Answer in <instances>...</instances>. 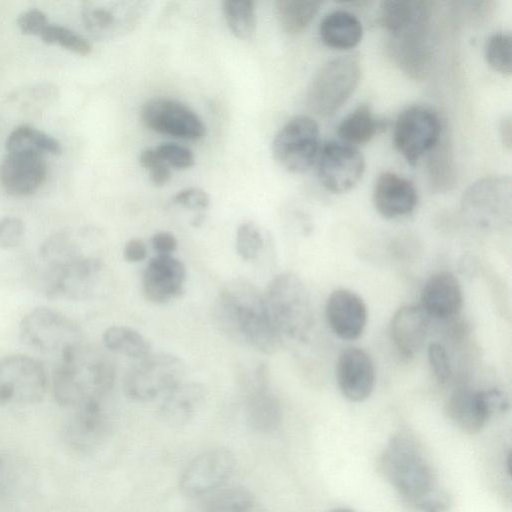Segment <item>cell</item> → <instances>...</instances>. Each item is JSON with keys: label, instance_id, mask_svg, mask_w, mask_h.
<instances>
[{"label": "cell", "instance_id": "6da1fadb", "mask_svg": "<svg viewBox=\"0 0 512 512\" xmlns=\"http://www.w3.org/2000/svg\"><path fill=\"white\" fill-rule=\"evenodd\" d=\"M219 330L231 340L264 354L282 348L269 317L263 292L244 279L228 282L214 303Z\"/></svg>", "mask_w": 512, "mask_h": 512}, {"label": "cell", "instance_id": "7a4b0ae2", "mask_svg": "<svg viewBox=\"0 0 512 512\" xmlns=\"http://www.w3.org/2000/svg\"><path fill=\"white\" fill-rule=\"evenodd\" d=\"M44 293L50 298L84 300L96 290L103 270L97 257L82 253L67 232L45 240L39 250Z\"/></svg>", "mask_w": 512, "mask_h": 512}, {"label": "cell", "instance_id": "3957f363", "mask_svg": "<svg viewBox=\"0 0 512 512\" xmlns=\"http://www.w3.org/2000/svg\"><path fill=\"white\" fill-rule=\"evenodd\" d=\"M379 469L397 493L420 512L444 493L437 487L436 473L421 442L408 430L391 436L380 456Z\"/></svg>", "mask_w": 512, "mask_h": 512}, {"label": "cell", "instance_id": "277c9868", "mask_svg": "<svg viewBox=\"0 0 512 512\" xmlns=\"http://www.w3.org/2000/svg\"><path fill=\"white\" fill-rule=\"evenodd\" d=\"M114 377V366L104 354L79 343L61 354L53 374V395L60 406L75 409L104 400Z\"/></svg>", "mask_w": 512, "mask_h": 512}, {"label": "cell", "instance_id": "5b68a950", "mask_svg": "<svg viewBox=\"0 0 512 512\" xmlns=\"http://www.w3.org/2000/svg\"><path fill=\"white\" fill-rule=\"evenodd\" d=\"M265 305L282 347L307 340L313 326L309 291L294 273L272 278L263 291Z\"/></svg>", "mask_w": 512, "mask_h": 512}, {"label": "cell", "instance_id": "8992f818", "mask_svg": "<svg viewBox=\"0 0 512 512\" xmlns=\"http://www.w3.org/2000/svg\"><path fill=\"white\" fill-rule=\"evenodd\" d=\"M360 64L351 55L333 58L323 64L312 77L306 95L309 109L328 117L338 111L356 89Z\"/></svg>", "mask_w": 512, "mask_h": 512}, {"label": "cell", "instance_id": "52a82bcc", "mask_svg": "<svg viewBox=\"0 0 512 512\" xmlns=\"http://www.w3.org/2000/svg\"><path fill=\"white\" fill-rule=\"evenodd\" d=\"M185 374V363L177 355L150 353L128 369L123 379V391L133 401H152L182 383Z\"/></svg>", "mask_w": 512, "mask_h": 512}, {"label": "cell", "instance_id": "ba28073f", "mask_svg": "<svg viewBox=\"0 0 512 512\" xmlns=\"http://www.w3.org/2000/svg\"><path fill=\"white\" fill-rule=\"evenodd\" d=\"M320 148L318 124L307 115L289 119L272 142L276 162L285 170L297 174L306 172L316 162Z\"/></svg>", "mask_w": 512, "mask_h": 512}, {"label": "cell", "instance_id": "9c48e42d", "mask_svg": "<svg viewBox=\"0 0 512 512\" xmlns=\"http://www.w3.org/2000/svg\"><path fill=\"white\" fill-rule=\"evenodd\" d=\"M22 342L43 353L62 354L80 343L78 326L66 315L47 307L28 312L19 324Z\"/></svg>", "mask_w": 512, "mask_h": 512}, {"label": "cell", "instance_id": "30bf717a", "mask_svg": "<svg viewBox=\"0 0 512 512\" xmlns=\"http://www.w3.org/2000/svg\"><path fill=\"white\" fill-rule=\"evenodd\" d=\"M442 124L439 116L425 106H411L397 117L394 144L405 160L416 165L421 157L431 152L441 141Z\"/></svg>", "mask_w": 512, "mask_h": 512}, {"label": "cell", "instance_id": "8fae6325", "mask_svg": "<svg viewBox=\"0 0 512 512\" xmlns=\"http://www.w3.org/2000/svg\"><path fill=\"white\" fill-rule=\"evenodd\" d=\"M507 407L508 400L500 390L459 387L449 395L445 414L461 431L476 434L494 414L503 412Z\"/></svg>", "mask_w": 512, "mask_h": 512}, {"label": "cell", "instance_id": "7c38bea8", "mask_svg": "<svg viewBox=\"0 0 512 512\" xmlns=\"http://www.w3.org/2000/svg\"><path fill=\"white\" fill-rule=\"evenodd\" d=\"M46 390V373L37 360L22 354L0 359V405L38 403Z\"/></svg>", "mask_w": 512, "mask_h": 512}, {"label": "cell", "instance_id": "4fadbf2b", "mask_svg": "<svg viewBox=\"0 0 512 512\" xmlns=\"http://www.w3.org/2000/svg\"><path fill=\"white\" fill-rule=\"evenodd\" d=\"M142 123L150 130L185 140L205 135V124L188 106L169 98H152L140 111Z\"/></svg>", "mask_w": 512, "mask_h": 512}, {"label": "cell", "instance_id": "5bb4252c", "mask_svg": "<svg viewBox=\"0 0 512 512\" xmlns=\"http://www.w3.org/2000/svg\"><path fill=\"white\" fill-rule=\"evenodd\" d=\"M317 174L323 187L332 193L352 189L362 178L365 160L354 146L343 142H328L320 148Z\"/></svg>", "mask_w": 512, "mask_h": 512}, {"label": "cell", "instance_id": "9a60e30c", "mask_svg": "<svg viewBox=\"0 0 512 512\" xmlns=\"http://www.w3.org/2000/svg\"><path fill=\"white\" fill-rule=\"evenodd\" d=\"M235 465L234 454L229 449H209L197 455L186 466L179 487L189 497L213 493L232 476Z\"/></svg>", "mask_w": 512, "mask_h": 512}, {"label": "cell", "instance_id": "2e32d148", "mask_svg": "<svg viewBox=\"0 0 512 512\" xmlns=\"http://www.w3.org/2000/svg\"><path fill=\"white\" fill-rule=\"evenodd\" d=\"M511 178L492 176L480 179L463 194L464 212L483 224L493 222L510 211Z\"/></svg>", "mask_w": 512, "mask_h": 512}, {"label": "cell", "instance_id": "e0dca14e", "mask_svg": "<svg viewBox=\"0 0 512 512\" xmlns=\"http://www.w3.org/2000/svg\"><path fill=\"white\" fill-rule=\"evenodd\" d=\"M142 10L140 2H86L82 19L94 37L108 39L133 30Z\"/></svg>", "mask_w": 512, "mask_h": 512}, {"label": "cell", "instance_id": "ac0fdd59", "mask_svg": "<svg viewBox=\"0 0 512 512\" xmlns=\"http://www.w3.org/2000/svg\"><path fill=\"white\" fill-rule=\"evenodd\" d=\"M336 380L341 394L351 402H362L374 390L376 373L372 358L363 349L347 347L338 356Z\"/></svg>", "mask_w": 512, "mask_h": 512}, {"label": "cell", "instance_id": "d6986e66", "mask_svg": "<svg viewBox=\"0 0 512 512\" xmlns=\"http://www.w3.org/2000/svg\"><path fill=\"white\" fill-rule=\"evenodd\" d=\"M186 268L172 255L153 257L142 275V291L146 300L165 304L179 297L184 290Z\"/></svg>", "mask_w": 512, "mask_h": 512}, {"label": "cell", "instance_id": "ffe728a7", "mask_svg": "<svg viewBox=\"0 0 512 512\" xmlns=\"http://www.w3.org/2000/svg\"><path fill=\"white\" fill-rule=\"evenodd\" d=\"M325 316L332 332L343 340H355L363 333L368 318L364 300L354 291L338 288L330 293Z\"/></svg>", "mask_w": 512, "mask_h": 512}, {"label": "cell", "instance_id": "44dd1931", "mask_svg": "<svg viewBox=\"0 0 512 512\" xmlns=\"http://www.w3.org/2000/svg\"><path fill=\"white\" fill-rule=\"evenodd\" d=\"M73 411L64 431L67 445L78 452H87L99 446L110 428L103 400L84 404Z\"/></svg>", "mask_w": 512, "mask_h": 512}, {"label": "cell", "instance_id": "7402d4cb", "mask_svg": "<svg viewBox=\"0 0 512 512\" xmlns=\"http://www.w3.org/2000/svg\"><path fill=\"white\" fill-rule=\"evenodd\" d=\"M47 177L43 156L26 153H8L0 162V185L11 196L33 194Z\"/></svg>", "mask_w": 512, "mask_h": 512}, {"label": "cell", "instance_id": "603a6c76", "mask_svg": "<svg viewBox=\"0 0 512 512\" xmlns=\"http://www.w3.org/2000/svg\"><path fill=\"white\" fill-rule=\"evenodd\" d=\"M373 205L384 218L394 219L411 213L418 201L417 190L406 178L393 173H381L374 184Z\"/></svg>", "mask_w": 512, "mask_h": 512}, {"label": "cell", "instance_id": "cb8c5ba5", "mask_svg": "<svg viewBox=\"0 0 512 512\" xmlns=\"http://www.w3.org/2000/svg\"><path fill=\"white\" fill-rule=\"evenodd\" d=\"M420 300V307L429 318L450 319L462 309L463 292L460 282L450 272H437L425 282Z\"/></svg>", "mask_w": 512, "mask_h": 512}, {"label": "cell", "instance_id": "d4e9b609", "mask_svg": "<svg viewBox=\"0 0 512 512\" xmlns=\"http://www.w3.org/2000/svg\"><path fill=\"white\" fill-rule=\"evenodd\" d=\"M430 318L420 305H404L392 316L390 337L397 351L413 357L423 347L429 331Z\"/></svg>", "mask_w": 512, "mask_h": 512}, {"label": "cell", "instance_id": "484cf974", "mask_svg": "<svg viewBox=\"0 0 512 512\" xmlns=\"http://www.w3.org/2000/svg\"><path fill=\"white\" fill-rule=\"evenodd\" d=\"M205 396L203 385L183 381L162 397L159 414L167 424L184 425L195 416Z\"/></svg>", "mask_w": 512, "mask_h": 512}, {"label": "cell", "instance_id": "4316f807", "mask_svg": "<svg viewBox=\"0 0 512 512\" xmlns=\"http://www.w3.org/2000/svg\"><path fill=\"white\" fill-rule=\"evenodd\" d=\"M322 42L336 50L351 49L359 44L363 35L360 20L345 10H334L325 15L319 26Z\"/></svg>", "mask_w": 512, "mask_h": 512}, {"label": "cell", "instance_id": "83f0119b", "mask_svg": "<svg viewBox=\"0 0 512 512\" xmlns=\"http://www.w3.org/2000/svg\"><path fill=\"white\" fill-rule=\"evenodd\" d=\"M282 406L269 387H253L245 403V418L248 426L259 433H270L282 421Z\"/></svg>", "mask_w": 512, "mask_h": 512}, {"label": "cell", "instance_id": "f1b7e54d", "mask_svg": "<svg viewBox=\"0 0 512 512\" xmlns=\"http://www.w3.org/2000/svg\"><path fill=\"white\" fill-rule=\"evenodd\" d=\"M385 127L368 104H360L339 124L337 134L341 142L354 146L369 142Z\"/></svg>", "mask_w": 512, "mask_h": 512}, {"label": "cell", "instance_id": "f546056e", "mask_svg": "<svg viewBox=\"0 0 512 512\" xmlns=\"http://www.w3.org/2000/svg\"><path fill=\"white\" fill-rule=\"evenodd\" d=\"M200 512H266V510L250 490L233 486L213 492Z\"/></svg>", "mask_w": 512, "mask_h": 512}, {"label": "cell", "instance_id": "4dcf8cb0", "mask_svg": "<svg viewBox=\"0 0 512 512\" xmlns=\"http://www.w3.org/2000/svg\"><path fill=\"white\" fill-rule=\"evenodd\" d=\"M6 149L8 153H26L41 155L60 154L61 145L52 136L29 125L15 128L7 137Z\"/></svg>", "mask_w": 512, "mask_h": 512}, {"label": "cell", "instance_id": "1f68e13d", "mask_svg": "<svg viewBox=\"0 0 512 512\" xmlns=\"http://www.w3.org/2000/svg\"><path fill=\"white\" fill-rule=\"evenodd\" d=\"M104 346L111 352L140 360L151 353L149 341L137 330L123 325L108 327L102 335Z\"/></svg>", "mask_w": 512, "mask_h": 512}, {"label": "cell", "instance_id": "d6a6232c", "mask_svg": "<svg viewBox=\"0 0 512 512\" xmlns=\"http://www.w3.org/2000/svg\"><path fill=\"white\" fill-rule=\"evenodd\" d=\"M318 1L278 0L276 14L282 29L289 34L302 32L318 13Z\"/></svg>", "mask_w": 512, "mask_h": 512}, {"label": "cell", "instance_id": "836d02e7", "mask_svg": "<svg viewBox=\"0 0 512 512\" xmlns=\"http://www.w3.org/2000/svg\"><path fill=\"white\" fill-rule=\"evenodd\" d=\"M222 10L232 34L242 40L250 39L256 31L257 15L254 1L225 0Z\"/></svg>", "mask_w": 512, "mask_h": 512}, {"label": "cell", "instance_id": "e575fe53", "mask_svg": "<svg viewBox=\"0 0 512 512\" xmlns=\"http://www.w3.org/2000/svg\"><path fill=\"white\" fill-rule=\"evenodd\" d=\"M511 35L497 32L491 35L485 44V58L490 67L502 75L512 71Z\"/></svg>", "mask_w": 512, "mask_h": 512}, {"label": "cell", "instance_id": "d590c367", "mask_svg": "<svg viewBox=\"0 0 512 512\" xmlns=\"http://www.w3.org/2000/svg\"><path fill=\"white\" fill-rule=\"evenodd\" d=\"M40 38L47 44H58L78 55H88L92 50V46L86 38L60 25L49 24Z\"/></svg>", "mask_w": 512, "mask_h": 512}, {"label": "cell", "instance_id": "8d00e7d4", "mask_svg": "<svg viewBox=\"0 0 512 512\" xmlns=\"http://www.w3.org/2000/svg\"><path fill=\"white\" fill-rule=\"evenodd\" d=\"M264 244V236L256 223L247 221L237 228L235 247L237 254L243 260L256 259Z\"/></svg>", "mask_w": 512, "mask_h": 512}, {"label": "cell", "instance_id": "74e56055", "mask_svg": "<svg viewBox=\"0 0 512 512\" xmlns=\"http://www.w3.org/2000/svg\"><path fill=\"white\" fill-rule=\"evenodd\" d=\"M155 150L159 158L169 167L186 169L194 165V154L186 146L174 142H165L155 147Z\"/></svg>", "mask_w": 512, "mask_h": 512}, {"label": "cell", "instance_id": "f35d334b", "mask_svg": "<svg viewBox=\"0 0 512 512\" xmlns=\"http://www.w3.org/2000/svg\"><path fill=\"white\" fill-rule=\"evenodd\" d=\"M427 358L431 371L440 384L447 383L452 375L449 355L445 347L438 342H431L427 348Z\"/></svg>", "mask_w": 512, "mask_h": 512}, {"label": "cell", "instance_id": "ab89813d", "mask_svg": "<svg viewBox=\"0 0 512 512\" xmlns=\"http://www.w3.org/2000/svg\"><path fill=\"white\" fill-rule=\"evenodd\" d=\"M25 225L14 216L0 217V247L12 249L20 245L24 238Z\"/></svg>", "mask_w": 512, "mask_h": 512}, {"label": "cell", "instance_id": "60d3db41", "mask_svg": "<svg viewBox=\"0 0 512 512\" xmlns=\"http://www.w3.org/2000/svg\"><path fill=\"white\" fill-rule=\"evenodd\" d=\"M49 25L47 16L39 9L31 8L17 18V26L23 34L40 36Z\"/></svg>", "mask_w": 512, "mask_h": 512}, {"label": "cell", "instance_id": "b9f144b4", "mask_svg": "<svg viewBox=\"0 0 512 512\" xmlns=\"http://www.w3.org/2000/svg\"><path fill=\"white\" fill-rule=\"evenodd\" d=\"M173 203L192 210L206 209L210 204V198L202 188L188 187L173 196Z\"/></svg>", "mask_w": 512, "mask_h": 512}, {"label": "cell", "instance_id": "7bdbcfd3", "mask_svg": "<svg viewBox=\"0 0 512 512\" xmlns=\"http://www.w3.org/2000/svg\"><path fill=\"white\" fill-rule=\"evenodd\" d=\"M177 245L176 237L168 231H159L151 238V246L157 255H172Z\"/></svg>", "mask_w": 512, "mask_h": 512}, {"label": "cell", "instance_id": "ee69618b", "mask_svg": "<svg viewBox=\"0 0 512 512\" xmlns=\"http://www.w3.org/2000/svg\"><path fill=\"white\" fill-rule=\"evenodd\" d=\"M124 259L130 263H137L147 257V247L142 239L133 238L126 242L123 250Z\"/></svg>", "mask_w": 512, "mask_h": 512}, {"label": "cell", "instance_id": "f6af8a7d", "mask_svg": "<svg viewBox=\"0 0 512 512\" xmlns=\"http://www.w3.org/2000/svg\"><path fill=\"white\" fill-rule=\"evenodd\" d=\"M148 171L151 182L156 186H162L166 184L171 178L170 167L167 166L164 162H159L158 164L148 169Z\"/></svg>", "mask_w": 512, "mask_h": 512}, {"label": "cell", "instance_id": "bcb514c9", "mask_svg": "<svg viewBox=\"0 0 512 512\" xmlns=\"http://www.w3.org/2000/svg\"><path fill=\"white\" fill-rule=\"evenodd\" d=\"M500 135L503 145L507 148H511L512 143V123H511V117L507 116L504 117L500 122Z\"/></svg>", "mask_w": 512, "mask_h": 512}, {"label": "cell", "instance_id": "7dc6e473", "mask_svg": "<svg viewBox=\"0 0 512 512\" xmlns=\"http://www.w3.org/2000/svg\"><path fill=\"white\" fill-rule=\"evenodd\" d=\"M3 476H4V462L0 457V483H1V480H3Z\"/></svg>", "mask_w": 512, "mask_h": 512}, {"label": "cell", "instance_id": "c3c4849f", "mask_svg": "<svg viewBox=\"0 0 512 512\" xmlns=\"http://www.w3.org/2000/svg\"><path fill=\"white\" fill-rule=\"evenodd\" d=\"M330 512H355V511L352 509H349V508H337V509L331 510Z\"/></svg>", "mask_w": 512, "mask_h": 512}]
</instances>
